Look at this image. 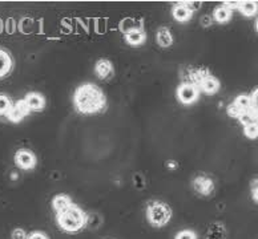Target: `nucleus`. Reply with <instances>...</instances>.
<instances>
[{
  "label": "nucleus",
  "mask_w": 258,
  "mask_h": 239,
  "mask_svg": "<svg viewBox=\"0 0 258 239\" xmlns=\"http://www.w3.org/2000/svg\"><path fill=\"white\" fill-rule=\"evenodd\" d=\"M212 19H213L214 22L220 23V24H225V23L230 22V19H232V11L228 10L225 6H220V7L214 8Z\"/></svg>",
  "instance_id": "nucleus-17"
},
{
  "label": "nucleus",
  "mask_w": 258,
  "mask_h": 239,
  "mask_svg": "<svg viewBox=\"0 0 258 239\" xmlns=\"http://www.w3.org/2000/svg\"><path fill=\"white\" fill-rule=\"evenodd\" d=\"M182 3H184L185 6H186V7H188L192 12L200 10V7L203 6V3H201V2H182Z\"/></svg>",
  "instance_id": "nucleus-29"
},
{
  "label": "nucleus",
  "mask_w": 258,
  "mask_h": 239,
  "mask_svg": "<svg viewBox=\"0 0 258 239\" xmlns=\"http://www.w3.org/2000/svg\"><path fill=\"white\" fill-rule=\"evenodd\" d=\"M200 93L201 92L196 85L189 84V83H181L176 91V97H177L178 103H181L182 105H192L199 100Z\"/></svg>",
  "instance_id": "nucleus-4"
},
{
  "label": "nucleus",
  "mask_w": 258,
  "mask_h": 239,
  "mask_svg": "<svg viewBox=\"0 0 258 239\" xmlns=\"http://www.w3.org/2000/svg\"><path fill=\"white\" fill-rule=\"evenodd\" d=\"M12 69H14V59L11 53L4 48H0V80L11 74Z\"/></svg>",
  "instance_id": "nucleus-11"
},
{
  "label": "nucleus",
  "mask_w": 258,
  "mask_h": 239,
  "mask_svg": "<svg viewBox=\"0 0 258 239\" xmlns=\"http://www.w3.org/2000/svg\"><path fill=\"white\" fill-rule=\"evenodd\" d=\"M238 121H240L243 126L247 125V124H251V122H254V120H253V113H251V109L250 111H247L246 113H243L242 116L238 118Z\"/></svg>",
  "instance_id": "nucleus-26"
},
{
  "label": "nucleus",
  "mask_w": 258,
  "mask_h": 239,
  "mask_svg": "<svg viewBox=\"0 0 258 239\" xmlns=\"http://www.w3.org/2000/svg\"><path fill=\"white\" fill-rule=\"evenodd\" d=\"M199 236H197V232L193 231V230H189V228H186V230H181V231H178L177 234H176V236H174V239H197Z\"/></svg>",
  "instance_id": "nucleus-24"
},
{
  "label": "nucleus",
  "mask_w": 258,
  "mask_h": 239,
  "mask_svg": "<svg viewBox=\"0 0 258 239\" xmlns=\"http://www.w3.org/2000/svg\"><path fill=\"white\" fill-rule=\"evenodd\" d=\"M71 202H74V201H72V198L68 194H63V193L56 194L53 199H52V210H53V213H57L60 210H63Z\"/></svg>",
  "instance_id": "nucleus-19"
},
{
  "label": "nucleus",
  "mask_w": 258,
  "mask_h": 239,
  "mask_svg": "<svg viewBox=\"0 0 258 239\" xmlns=\"http://www.w3.org/2000/svg\"><path fill=\"white\" fill-rule=\"evenodd\" d=\"M172 209L169 205L161 201H152L147 206V219L151 226L161 228L169 223L172 219Z\"/></svg>",
  "instance_id": "nucleus-3"
},
{
  "label": "nucleus",
  "mask_w": 258,
  "mask_h": 239,
  "mask_svg": "<svg viewBox=\"0 0 258 239\" xmlns=\"http://www.w3.org/2000/svg\"><path fill=\"white\" fill-rule=\"evenodd\" d=\"M250 191H251V198L254 202L258 203V177L254 180L250 181Z\"/></svg>",
  "instance_id": "nucleus-25"
},
{
  "label": "nucleus",
  "mask_w": 258,
  "mask_h": 239,
  "mask_svg": "<svg viewBox=\"0 0 258 239\" xmlns=\"http://www.w3.org/2000/svg\"><path fill=\"white\" fill-rule=\"evenodd\" d=\"M30 113V108L27 107L26 101L22 99L12 104L11 109L8 111L7 114H6V118H7L10 122H12V124H18V122L23 121Z\"/></svg>",
  "instance_id": "nucleus-7"
},
{
  "label": "nucleus",
  "mask_w": 258,
  "mask_h": 239,
  "mask_svg": "<svg viewBox=\"0 0 258 239\" xmlns=\"http://www.w3.org/2000/svg\"><path fill=\"white\" fill-rule=\"evenodd\" d=\"M55 217L60 230L67 234H76L88 224V214L75 202H71L63 210L55 213Z\"/></svg>",
  "instance_id": "nucleus-2"
},
{
  "label": "nucleus",
  "mask_w": 258,
  "mask_h": 239,
  "mask_svg": "<svg viewBox=\"0 0 258 239\" xmlns=\"http://www.w3.org/2000/svg\"><path fill=\"white\" fill-rule=\"evenodd\" d=\"M12 239H27V232L23 228H15L11 234Z\"/></svg>",
  "instance_id": "nucleus-27"
},
{
  "label": "nucleus",
  "mask_w": 258,
  "mask_h": 239,
  "mask_svg": "<svg viewBox=\"0 0 258 239\" xmlns=\"http://www.w3.org/2000/svg\"><path fill=\"white\" fill-rule=\"evenodd\" d=\"M222 6H225L228 10L233 11V10H238V7H240V2H229V0H226V2L222 3Z\"/></svg>",
  "instance_id": "nucleus-31"
},
{
  "label": "nucleus",
  "mask_w": 258,
  "mask_h": 239,
  "mask_svg": "<svg viewBox=\"0 0 258 239\" xmlns=\"http://www.w3.org/2000/svg\"><path fill=\"white\" fill-rule=\"evenodd\" d=\"M232 104L237 108V109H238V111L242 112V113H246L247 111H250L251 108H253V105H251L250 96H247V95L237 96Z\"/></svg>",
  "instance_id": "nucleus-20"
},
{
  "label": "nucleus",
  "mask_w": 258,
  "mask_h": 239,
  "mask_svg": "<svg viewBox=\"0 0 258 239\" xmlns=\"http://www.w3.org/2000/svg\"><path fill=\"white\" fill-rule=\"evenodd\" d=\"M107 96L93 83H85L75 91L74 108L79 114H100L107 109Z\"/></svg>",
  "instance_id": "nucleus-1"
},
{
  "label": "nucleus",
  "mask_w": 258,
  "mask_h": 239,
  "mask_svg": "<svg viewBox=\"0 0 258 239\" xmlns=\"http://www.w3.org/2000/svg\"><path fill=\"white\" fill-rule=\"evenodd\" d=\"M228 238V231L226 227L220 222H214L208 227L204 239H226Z\"/></svg>",
  "instance_id": "nucleus-14"
},
{
  "label": "nucleus",
  "mask_w": 258,
  "mask_h": 239,
  "mask_svg": "<svg viewBox=\"0 0 258 239\" xmlns=\"http://www.w3.org/2000/svg\"><path fill=\"white\" fill-rule=\"evenodd\" d=\"M4 28H6V31H7V32L10 33V35H12V33L15 32V20H14V19H12V18L8 19L7 23H6V27H4Z\"/></svg>",
  "instance_id": "nucleus-30"
},
{
  "label": "nucleus",
  "mask_w": 258,
  "mask_h": 239,
  "mask_svg": "<svg viewBox=\"0 0 258 239\" xmlns=\"http://www.w3.org/2000/svg\"><path fill=\"white\" fill-rule=\"evenodd\" d=\"M95 73L100 80H109L113 77L114 68L111 60L99 59L95 64Z\"/></svg>",
  "instance_id": "nucleus-9"
},
{
  "label": "nucleus",
  "mask_w": 258,
  "mask_h": 239,
  "mask_svg": "<svg viewBox=\"0 0 258 239\" xmlns=\"http://www.w3.org/2000/svg\"><path fill=\"white\" fill-rule=\"evenodd\" d=\"M197 88H199L200 92L205 93V95L208 96H213L220 91V88H221V83H220V80H218L216 76H213V74L210 73L208 74L207 77H204L203 80L200 81V84Z\"/></svg>",
  "instance_id": "nucleus-8"
},
{
  "label": "nucleus",
  "mask_w": 258,
  "mask_h": 239,
  "mask_svg": "<svg viewBox=\"0 0 258 239\" xmlns=\"http://www.w3.org/2000/svg\"><path fill=\"white\" fill-rule=\"evenodd\" d=\"M3 28H4V27H3V20L0 19V33L3 32Z\"/></svg>",
  "instance_id": "nucleus-36"
},
{
  "label": "nucleus",
  "mask_w": 258,
  "mask_h": 239,
  "mask_svg": "<svg viewBox=\"0 0 258 239\" xmlns=\"http://www.w3.org/2000/svg\"><path fill=\"white\" fill-rule=\"evenodd\" d=\"M23 100L31 112H41L45 108V97L39 92H28Z\"/></svg>",
  "instance_id": "nucleus-10"
},
{
  "label": "nucleus",
  "mask_w": 258,
  "mask_h": 239,
  "mask_svg": "<svg viewBox=\"0 0 258 239\" xmlns=\"http://www.w3.org/2000/svg\"><path fill=\"white\" fill-rule=\"evenodd\" d=\"M238 11L246 18H253L258 14V2H251V0H245L240 2Z\"/></svg>",
  "instance_id": "nucleus-18"
},
{
  "label": "nucleus",
  "mask_w": 258,
  "mask_h": 239,
  "mask_svg": "<svg viewBox=\"0 0 258 239\" xmlns=\"http://www.w3.org/2000/svg\"><path fill=\"white\" fill-rule=\"evenodd\" d=\"M12 104H14V101L11 100V97H8V96L4 95V93H0V117H2V116L6 117V114L8 113L10 109H11Z\"/></svg>",
  "instance_id": "nucleus-22"
},
{
  "label": "nucleus",
  "mask_w": 258,
  "mask_h": 239,
  "mask_svg": "<svg viewBox=\"0 0 258 239\" xmlns=\"http://www.w3.org/2000/svg\"><path fill=\"white\" fill-rule=\"evenodd\" d=\"M143 19H132V18H126L125 20H122L121 24H120V28L124 33L128 32V31H132V30H139V28H143Z\"/></svg>",
  "instance_id": "nucleus-21"
},
{
  "label": "nucleus",
  "mask_w": 258,
  "mask_h": 239,
  "mask_svg": "<svg viewBox=\"0 0 258 239\" xmlns=\"http://www.w3.org/2000/svg\"><path fill=\"white\" fill-rule=\"evenodd\" d=\"M208 74H210L208 68H190L188 70V76H186L185 81H182V83H189V84L199 87L200 81L203 80L204 77H207Z\"/></svg>",
  "instance_id": "nucleus-15"
},
{
  "label": "nucleus",
  "mask_w": 258,
  "mask_h": 239,
  "mask_svg": "<svg viewBox=\"0 0 258 239\" xmlns=\"http://www.w3.org/2000/svg\"><path fill=\"white\" fill-rule=\"evenodd\" d=\"M14 161L19 169L22 170H32L36 168L37 158L35 153L28 149H19L14 155Z\"/></svg>",
  "instance_id": "nucleus-5"
},
{
  "label": "nucleus",
  "mask_w": 258,
  "mask_h": 239,
  "mask_svg": "<svg viewBox=\"0 0 258 239\" xmlns=\"http://www.w3.org/2000/svg\"><path fill=\"white\" fill-rule=\"evenodd\" d=\"M251 113H253V120H254V122H257L258 124V109L257 108H251Z\"/></svg>",
  "instance_id": "nucleus-35"
},
{
  "label": "nucleus",
  "mask_w": 258,
  "mask_h": 239,
  "mask_svg": "<svg viewBox=\"0 0 258 239\" xmlns=\"http://www.w3.org/2000/svg\"><path fill=\"white\" fill-rule=\"evenodd\" d=\"M243 134L247 137L249 140H255L258 138V124L257 122H251L247 125L243 126Z\"/></svg>",
  "instance_id": "nucleus-23"
},
{
  "label": "nucleus",
  "mask_w": 258,
  "mask_h": 239,
  "mask_svg": "<svg viewBox=\"0 0 258 239\" xmlns=\"http://www.w3.org/2000/svg\"><path fill=\"white\" fill-rule=\"evenodd\" d=\"M172 16H173L176 22L186 23L192 19L193 12L181 2V3L174 4L173 7H172Z\"/></svg>",
  "instance_id": "nucleus-12"
},
{
  "label": "nucleus",
  "mask_w": 258,
  "mask_h": 239,
  "mask_svg": "<svg viewBox=\"0 0 258 239\" xmlns=\"http://www.w3.org/2000/svg\"><path fill=\"white\" fill-rule=\"evenodd\" d=\"M250 100H251V105L253 108H257L258 109V88H255L250 95Z\"/></svg>",
  "instance_id": "nucleus-32"
},
{
  "label": "nucleus",
  "mask_w": 258,
  "mask_h": 239,
  "mask_svg": "<svg viewBox=\"0 0 258 239\" xmlns=\"http://www.w3.org/2000/svg\"><path fill=\"white\" fill-rule=\"evenodd\" d=\"M27 239H49L47 234L43 231H31L30 234H27Z\"/></svg>",
  "instance_id": "nucleus-28"
},
{
  "label": "nucleus",
  "mask_w": 258,
  "mask_h": 239,
  "mask_svg": "<svg viewBox=\"0 0 258 239\" xmlns=\"http://www.w3.org/2000/svg\"><path fill=\"white\" fill-rule=\"evenodd\" d=\"M212 20H213V19H212V16L205 15V16H204V18H201V26H203V27H209L210 24H212Z\"/></svg>",
  "instance_id": "nucleus-34"
},
{
  "label": "nucleus",
  "mask_w": 258,
  "mask_h": 239,
  "mask_svg": "<svg viewBox=\"0 0 258 239\" xmlns=\"http://www.w3.org/2000/svg\"><path fill=\"white\" fill-rule=\"evenodd\" d=\"M165 166L169 170H176V169H178V166L180 165H178L177 161H174V160H169V161L165 162Z\"/></svg>",
  "instance_id": "nucleus-33"
},
{
  "label": "nucleus",
  "mask_w": 258,
  "mask_h": 239,
  "mask_svg": "<svg viewBox=\"0 0 258 239\" xmlns=\"http://www.w3.org/2000/svg\"><path fill=\"white\" fill-rule=\"evenodd\" d=\"M193 190L203 197H209L214 191V182L207 174H199L192 181Z\"/></svg>",
  "instance_id": "nucleus-6"
},
{
  "label": "nucleus",
  "mask_w": 258,
  "mask_h": 239,
  "mask_svg": "<svg viewBox=\"0 0 258 239\" xmlns=\"http://www.w3.org/2000/svg\"><path fill=\"white\" fill-rule=\"evenodd\" d=\"M124 39L129 45L140 47L147 40V35H145V31L143 28H139V30H132L124 33Z\"/></svg>",
  "instance_id": "nucleus-13"
},
{
  "label": "nucleus",
  "mask_w": 258,
  "mask_h": 239,
  "mask_svg": "<svg viewBox=\"0 0 258 239\" xmlns=\"http://www.w3.org/2000/svg\"><path fill=\"white\" fill-rule=\"evenodd\" d=\"M255 30H257V32H258V19L255 20Z\"/></svg>",
  "instance_id": "nucleus-37"
},
{
  "label": "nucleus",
  "mask_w": 258,
  "mask_h": 239,
  "mask_svg": "<svg viewBox=\"0 0 258 239\" xmlns=\"http://www.w3.org/2000/svg\"><path fill=\"white\" fill-rule=\"evenodd\" d=\"M156 40H157V44L160 47L168 48L173 44V35H172L168 27H161L156 33Z\"/></svg>",
  "instance_id": "nucleus-16"
}]
</instances>
